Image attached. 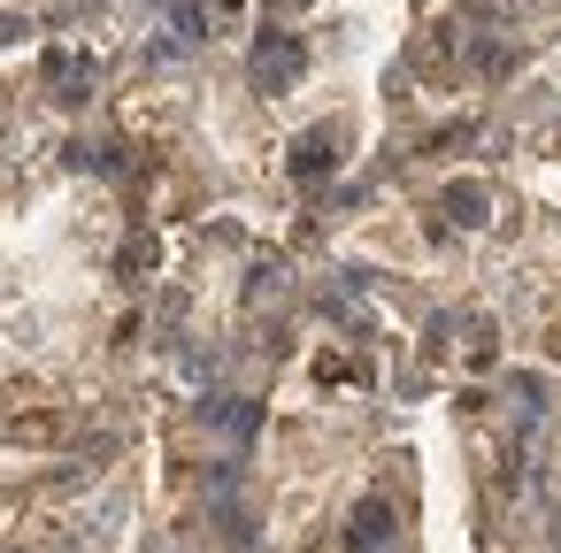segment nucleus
I'll return each instance as SVG.
<instances>
[{"mask_svg":"<svg viewBox=\"0 0 561 553\" xmlns=\"http://www.w3.org/2000/svg\"><path fill=\"white\" fill-rule=\"evenodd\" d=\"M300 62H308V47H300V39L262 32V47H254V93H285V85L300 78Z\"/></svg>","mask_w":561,"mask_h":553,"instance_id":"f257e3e1","label":"nucleus"},{"mask_svg":"<svg viewBox=\"0 0 561 553\" xmlns=\"http://www.w3.org/2000/svg\"><path fill=\"white\" fill-rule=\"evenodd\" d=\"M484 208H492V193H484L477 177H461V185H446V200H438V216H454L461 231H477V223H484Z\"/></svg>","mask_w":561,"mask_h":553,"instance_id":"20e7f679","label":"nucleus"},{"mask_svg":"<svg viewBox=\"0 0 561 553\" xmlns=\"http://www.w3.org/2000/svg\"><path fill=\"white\" fill-rule=\"evenodd\" d=\"M553 139H561V131H553Z\"/></svg>","mask_w":561,"mask_h":553,"instance_id":"9d476101","label":"nucleus"},{"mask_svg":"<svg viewBox=\"0 0 561 553\" xmlns=\"http://www.w3.org/2000/svg\"><path fill=\"white\" fill-rule=\"evenodd\" d=\"M201 9H208V16H239V9H247V0H201Z\"/></svg>","mask_w":561,"mask_h":553,"instance_id":"6e6552de","label":"nucleus"},{"mask_svg":"<svg viewBox=\"0 0 561 553\" xmlns=\"http://www.w3.org/2000/svg\"><path fill=\"white\" fill-rule=\"evenodd\" d=\"M154 262H162V246H154V239H147V231H139V239H131V246H124V277H147V269H154Z\"/></svg>","mask_w":561,"mask_h":553,"instance_id":"423d86ee","label":"nucleus"},{"mask_svg":"<svg viewBox=\"0 0 561 553\" xmlns=\"http://www.w3.org/2000/svg\"><path fill=\"white\" fill-rule=\"evenodd\" d=\"M39 70H47V85H55L62 101H85V93H93V62H85V55H62V47H47V62H39Z\"/></svg>","mask_w":561,"mask_h":553,"instance_id":"7ed1b4c3","label":"nucleus"},{"mask_svg":"<svg viewBox=\"0 0 561 553\" xmlns=\"http://www.w3.org/2000/svg\"><path fill=\"white\" fill-rule=\"evenodd\" d=\"M515 0H461V24H507Z\"/></svg>","mask_w":561,"mask_h":553,"instance_id":"0eeeda50","label":"nucleus"},{"mask_svg":"<svg viewBox=\"0 0 561 553\" xmlns=\"http://www.w3.org/2000/svg\"><path fill=\"white\" fill-rule=\"evenodd\" d=\"M331 162H339V124H316V131L293 139V177H300V185H316Z\"/></svg>","mask_w":561,"mask_h":553,"instance_id":"f03ea898","label":"nucleus"},{"mask_svg":"<svg viewBox=\"0 0 561 553\" xmlns=\"http://www.w3.org/2000/svg\"><path fill=\"white\" fill-rule=\"evenodd\" d=\"M553 361H561V323H553Z\"/></svg>","mask_w":561,"mask_h":553,"instance_id":"1a4fd4ad","label":"nucleus"},{"mask_svg":"<svg viewBox=\"0 0 561 553\" xmlns=\"http://www.w3.org/2000/svg\"><path fill=\"white\" fill-rule=\"evenodd\" d=\"M469 70H477V78H507V70H515V47H507V39H477V47H469Z\"/></svg>","mask_w":561,"mask_h":553,"instance_id":"39448f33","label":"nucleus"}]
</instances>
